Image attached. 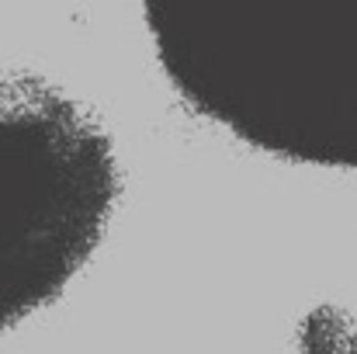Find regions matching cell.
Listing matches in <instances>:
<instances>
[{
  "label": "cell",
  "instance_id": "7a4b0ae2",
  "mask_svg": "<svg viewBox=\"0 0 357 354\" xmlns=\"http://www.w3.org/2000/svg\"><path fill=\"white\" fill-rule=\"evenodd\" d=\"M115 202L108 128L63 87L0 66V334L80 274Z\"/></svg>",
  "mask_w": 357,
  "mask_h": 354
},
{
  "label": "cell",
  "instance_id": "6da1fadb",
  "mask_svg": "<svg viewBox=\"0 0 357 354\" xmlns=\"http://www.w3.org/2000/svg\"><path fill=\"white\" fill-rule=\"evenodd\" d=\"M146 24L202 118L264 153L357 170V0H160Z\"/></svg>",
  "mask_w": 357,
  "mask_h": 354
}]
</instances>
